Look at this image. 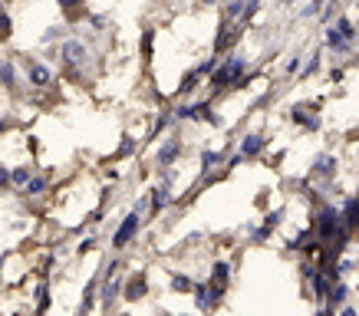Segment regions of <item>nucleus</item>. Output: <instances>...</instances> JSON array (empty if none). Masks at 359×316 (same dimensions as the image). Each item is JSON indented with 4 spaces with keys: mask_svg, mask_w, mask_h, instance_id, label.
I'll use <instances>...</instances> for the list:
<instances>
[{
    "mask_svg": "<svg viewBox=\"0 0 359 316\" xmlns=\"http://www.w3.org/2000/svg\"><path fill=\"white\" fill-rule=\"evenodd\" d=\"M250 79L254 76H250V60L248 56L228 53L215 69H211L208 83H211V92L218 96V92H228V89H244Z\"/></svg>",
    "mask_w": 359,
    "mask_h": 316,
    "instance_id": "f257e3e1",
    "label": "nucleus"
},
{
    "mask_svg": "<svg viewBox=\"0 0 359 316\" xmlns=\"http://www.w3.org/2000/svg\"><path fill=\"white\" fill-rule=\"evenodd\" d=\"M56 56H60V63H63V69L69 73V76H83L86 73V60H89V50L83 40H63L60 43V50H56Z\"/></svg>",
    "mask_w": 359,
    "mask_h": 316,
    "instance_id": "f03ea898",
    "label": "nucleus"
},
{
    "mask_svg": "<svg viewBox=\"0 0 359 316\" xmlns=\"http://www.w3.org/2000/svg\"><path fill=\"white\" fill-rule=\"evenodd\" d=\"M339 172V162L333 152H320L313 158V165H310V178H316V185H320V191H333V178H337Z\"/></svg>",
    "mask_w": 359,
    "mask_h": 316,
    "instance_id": "7ed1b4c3",
    "label": "nucleus"
},
{
    "mask_svg": "<svg viewBox=\"0 0 359 316\" xmlns=\"http://www.w3.org/2000/svg\"><path fill=\"white\" fill-rule=\"evenodd\" d=\"M139 228H142V211H135V207H132L129 214L122 218V224L116 228V234H112V247H116V251L129 247L132 240H135V234H139Z\"/></svg>",
    "mask_w": 359,
    "mask_h": 316,
    "instance_id": "20e7f679",
    "label": "nucleus"
},
{
    "mask_svg": "<svg viewBox=\"0 0 359 316\" xmlns=\"http://www.w3.org/2000/svg\"><path fill=\"white\" fill-rule=\"evenodd\" d=\"M316 102H294V109H290V119L300 125L304 132H320V125H323V119L316 116Z\"/></svg>",
    "mask_w": 359,
    "mask_h": 316,
    "instance_id": "39448f33",
    "label": "nucleus"
},
{
    "mask_svg": "<svg viewBox=\"0 0 359 316\" xmlns=\"http://www.w3.org/2000/svg\"><path fill=\"white\" fill-rule=\"evenodd\" d=\"M23 69H27V83L33 89H46L53 83V69L46 63H40V60H33V56H23Z\"/></svg>",
    "mask_w": 359,
    "mask_h": 316,
    "instance_id": "423d86ee",
    "label": "nucleus"
},
{
    "mask_svg": "<svg viewBox=\"0 0 359 316\" xmlns=\"http://www.w3.org/2000/svg\"><path fill=\"white\" fill-rule=\"evenodd\" d=\"M221 300H224V290H218V287L211 284V280H201V284H195V306L198 310H218Z\"/></svg>",
    "mask_w": 359,
    "mask_h": 316,
    "instance_id": "0eeeda50",
    "label": "nucleus"
},
{
    "mask_svg": "<svg viewBox=\"0 0 359 316\" xmlns=\"http://www.w3.org/2000/svg\"><path fill=\"white\" fill-rule=\"evenodd\" d=\"M172 185H175V172L168 168L165 172V178L155 185V191H152V211L149 214H158V211H165V205L172 201Z\"/></svg>",
    "mask_w": 359,
    "mask_h": 316,
    "instance_id": "6e6552de",
    "label": "nucleus"
},
{
    "mask_svg": "<svg viewBox=\"0 0 359 316\" xmlns=\"http://www.w3.org/2000/svg\"><path fill=\"white\" fill-rule=\"evenodd\" d=\"M323 46H327V50H333V53L337 56H346V53H353V40H346V36H343V33L337 30V23H333V27H327V30H323Z\"/></svg>",
    "mask_w": 359,
    "mask_h": 316,
    "instance_id": "1a4fd4ad",
    "label": "nucleus"
},
{
    "mask_svg": "<svg viewBox=\"0 0 359 316\" xmlns=\"http://www.w3.org/2000/svg\"><path fill=\"white\" fill-rule=\"evenodd\" d=\"M264 149H267V135H264V132H248L238 142V152L244 155V158H257Z\"/></svg>",
    "mask_w": 359,
    "mask_h": 316,
    "instance_id": "9d476101",
    "label": "nucleus"
},
{
    "mask_svg": "<svg viewBox=\"0 0 359 316\" xmlns=\"http://www.w3.org/2000/svg\"><path fill=\"white\" fill-rule=\"evenodd\" d=\"M122 290H126V280H122V277H116V273H112V277H106V284H102V290H99V294H102V310H112V306H116V300H119L122 296Z\"/></svg>",
    "mask_w": 359,
    "mask_h": 316,
    "instance_id": "9b49d317",
    "label": "nucleus"
},
{
    "mask_svg": "<svg viewBox=\"0 0 359 316\" xmlns=\"http://www.w3.org/2000/svg\"><path fill=\"white\" fill-rule=\"evenodd\" d=\"M178 155H182V139L178 135H168L162 142V149H158V168H172L175 162H178Z\"/></svg>",
    "mask_w": 359,
    "mask_h": 316,
    "instance_id": "f8f14e48",
    "label": "nucleus"
},
{
    "mask_svg": "<svg viewBox=\"0 0 359 316\" xmlns=\"http://www.w3.org/2000/svg\"><path fill=\"white\" fill-rule=\"evenodd\" d=\"M145 294H149V280H145V273H132L129 280H126V290H122V296H126L129 303H135V300H142Z\"/></svg>",
    "mask_w": 359,
    "mask_h": 316,
    "instance_id": "ddd939ff",
    "label": "nucleus"
},
{
    "mask_svg": "<svg viewBox=\"0 0 359 316\" xmlns=\"http://www.w3.org/2000/svg\"><path fill=\"white\" fill-rule=\"evenodd\" d=\"M0 86L7 92H20V76H17V63L13 60H0Z\"/></svg>",
    "mask_w": 359,
    "mask_h": 316,
    "instance_id": "4468645a",
    "label": "nucleus"
},
{
    "mask_svg": "<svg viewBox=\"0 0 359 316\" xmlns=\"http://www.w3.org/2000/svg\"><path fill=\"white\" fill-rule=\"evenodd\" d=\"M224 158H228V155H224V152H215V149H205V152H201V178H208V174L215 172V168H221V165H224Z\"/></svg>",
    "mask_w": 359,
    "mask_h": 316,
    "instance_id": "2eb2a0df",
    "label": "nucleus"
},
{
    "mask_svg": "<svg viewBox=\"0 0 359 316\" xmlns=\"http://www.w3.org/2000/svg\"><path fill=\"white\" fill-rule=\"evenodd\" d=\"M228 280H231V263L228 261L211 263V284L218 287V290H228Z\"/></svg>",
    "mask_w": 359,
    "mask_h": 316,
    "instance_id": "dca6fc26",
    "label": "nucleus"
},
{
    "mask_svg": "<svg viewBox=\"0 0 359 316\" xmlns=\"http://www.w3.org/2000/svg\"><path fill=\"white\" fill-rule=\"evenodd\" d=\"M168 284H172L175 294H195V280H191L188 273H172V280H168Z\"/></svg>",
    "mask_w": 359,
    "mask_h": 316,
    "instance_id": "f3484780",
    "label": "nucleus"
},
{
    "mask_svg": "<svg viewBox=\"0 0 359 316\" xmlns=\"http://www.w3.org/2000/svg\"><path fill=\"white\" fill-rule=\"evenodd\" d=\"M43 191H46V178H43V174H33L30 181L23 185V195H30V198H40Z\"/></svg>",
    "mask_w": 359,
    "mask_h": 316,
    "instance_id": "a211bd4d",
    "label": "nucleus"
},
{
    "mask_svg": "<svg viewBox=\"0 0 359 316\" xmlns=\"http://www.w3.org/2000/svg\"><path fill=\"white\" fill-rule=\"evenodd\" d=\"M320 63H323V53H313V56H310V60L304 63V69H300V79L316 76V73H320Z\"/></svg>",
    "mask_w": 359,
    "mask_h": 316,
    "instance_id": "6ab92c4d",
    "label": "nucleus"
},
{
    "mask_svg": "<svg viewBox=\"0 0 359 316\" xmlns=\"http://www.w3.org/2000/svg\"><path fill=\"white\" fill-rule=\"evenodd\" d=\"M244 4H248V0H228V4H224V20L238 23L241 13H244Z\"/></svg>",
    "mask_w": 359,
    "mask_h": 316,
    "instance_id": "aec40b11",
    "label": "nucleus"
},
{
    "mask_svg": "<svg viewBox=\"0 0 359 316\" xmlns=\"http://www.w3.org/2000/svg\"><path fill=\"white\" fill-rule=\"evenodd\" d=\"M99 284H102V277H93V280H89V287H86V296H83V306H79L83 313H89V310H93V296H96Z\"/></svg>",
    "mask_w": 359,
    "mask_h": 316,
    "instance_id": "412c9836",
    "label": "nucleus"
},
{
    "mask_svg": "<svg viewBox=\"0 0 359 316\" xmlns=\"http://www.w3.org/2000/svg\"><path fill=\"white\" fill-rule=\"evenodd\" d=\"M300 69H304V53H297V56H290V60H287V66H283V73H287V76H300Z\"/></svg>",
    "mask_w": 359,
    "mask_h": 316,
    "instance_id": "4be33fe9",
    "label": "nucleus"
},
{
    "mask_svg": "<svg viewBox=\"0 0 359 316\" xmlns=\"http://www.w3.org/2000/svg\"><path fill=\"white\" fill-rule=\"evenodd\" d=\"M11 33H13V17L11 13H0V43L11 40Z\"/></svg>",
    "mask_w": 359,
    "mask_h": 316,
    "instance_id": "5701e85b",
    "label": "nucleus"
},
{
    "mask_svg": "<svg viewBox=\"0 0 359 316\" xmlns=\"http://www.w3.org/2000/svg\"><path fill=\"white\" fill-rule=\"evenodd\" d=\"M33 178V172H30V165H20V168H13V185H27V181H30Z\"/></svg>",
    "mask_w": 359,
    "mask_h": 316,
    "instance_id": "b1692460",
    "label": "nucleus"
},
{
    "mask_svg": "<svg viewBox=\"0 0 359 316\" xmlns=\"http://www.w3.org/2000/svg\"><path fill=\"white\" fill-rule=\"evenodd\" d=\"M13 188V172L7 165H0V191H11Z\"/></svg>",
    "mask_w": 359,
    "mask_h": 316,
    "instance_id": "393cba45",
    "label": "nucleus"
},
{
    "mask_svg": "<svg viewBox=\"0 0 359 316\" xmlns=\"http://www.w3.org/2000/svg\"><path fill=\"white\" fill-rule=\"evenodd\" d=\"M66 36V27H50V30L43 33V43H56V40H63Z\"/></svg>",
    "mask_w": 359,
    "mask_h": 316,
    "instance_id": "a878e982",
    "label": "nucleus"
},
{
    "mask_svg": "<svg viewBox=\"0 0 359 316\" xmlns=\"http://www.w3.org/2000/svg\"><path fill=\"white\" fill-rule=\"evenodd\" d=\"M135 149H139V145H135V139H132V135H126V139H122V145H119V155L126 158V155H132Z\"/></svg>",
    "mask_w": 359,
    "mask_h": 316,
    "instance_id": "bb28decb",
    "label": "nucleus"
},
{
    "mask_svg": "<svg viewBox=\"0 0 359 316\" xmlns=\"http://www.w3.org/2000/svg\"><path fill=\"white\" fill-rule=\"evenodd\" d=\"M36 296H40V303H36V310L43 313L46 306H50V294H46V284H40V287H36Z\"/></svg>",
    "mask_w": 359,
    "mask_h": 316,
    "instance_id": "cd10ccee",
    "label": "nucleus"
},
{
    "mask_svg": "<svg viewBox=\"0 0 359 316\" xmlns=\"http://www.w3.org/2000/svg\"><path fill=\"white\" fill-rule=\"evenodd\" d=\"M283 218H287L283 211H271V214H264V224H271V228H277V224H280Z\"/></svg>",
    "mask_w": 359,
    "mask_h": 316,
    "instance_id": "c85d7f7f",
    "label": "nucleus"
},
{
    "mask_svg": "<svg viewBox=\"0 0 359 316\" xmlns=\"http://www.w3.org/2000/svg\"><path fill=\"white\" fill-rule=\"evenodd\" d=\"M89 23H93V30H99V33H102V30H106V23H109V20H106L102 13H93V17H89Z\"/></svg>",
    "mask_w": 359,
    "mask_h": 316,
    "instance_id": "c756f323",
    "label": "nucleus"
},
{
    "mask_svg": "<svg viewBox=\"0 0 359 316\" xmlns=\"http://www.w3.org/2000/svg\"><path fill=\"white\" fill-rule=\"evenodd\" d=\"M79 4H83V0H60V7H63V11H76Z\"/></svg>",
    "mask_w": 359,
    "mask_h": 316,
    "instance_id": "7c9ffc66",
    "label": "nucleus"
},
{
    "mask_svg": "<svg viewBox=\"0 0 359 316\" xmlns=\"http://www.w3.org/2000/svg\"><path fill=\"white\" fill-rule=\"evenodd\" d=\"M93 247H96V240L89 238V240H83V244H79V254H86V251H93Z\"/></svg>",
    "mask_w": 359,
    "mask_h": 316,
    "instance_id": "2f4dec72",
    "label": "nucleus"
},
{
    "mask_svg": "<svg viewBox=\"0 0 359 316\" xmlns=\"http://www.w3.org/2000/svg\"><path fill=\"white\" fill-rule=\"evenodd\" d=\"M0 132H7V119H0Z\"/></svg>",
    "mask_w": 359,
    "mask_h": 316,
    "instance_id": "473e14b6",
    "label": "nucleus"
},
{
    "mask_svg": "<svg viewBox=\"0 0 359 316\" xmlns=\"http://www.w3.org/2000/svg\"><path fill=\"white\" fill-rule=\"evenodd\" d=\"M201 4H218V0H201Z\"/></svg>",
    "mask_w": 359,
    "mask_h": 316,
    "instance_id": "72a5a7b5",
    "label": "nucleus"
},
{
    "mask_svg": "<svg viewBox=\"0 0 359 316\" xmlns=\"http://www.w3.org/2000/svg\"><path fill=\"white\" fill-rule=\"evenodd\" d=\"M280 4H297V0H280Z\"/></svg>",
    "mask_w": 359,
    "mask_h": 316,
    "instance_id": "f704fd0d",
    "label": "nucleus"
},
{
    "mask_svg": "<svg viewBox=\"0 0 359 316\" xmlns=\"http://www.w3.org/2000/svg\"><path fill=\"white\" fill-rule=\"evenodd\" d=\"M0 13H4V0H0Z\"/></svg>",
    "mask_w": 359,
    "mask_h": 316,
    "instance_id": "c9c22d12",
    "label": "nucleus"
}]
</instances>
